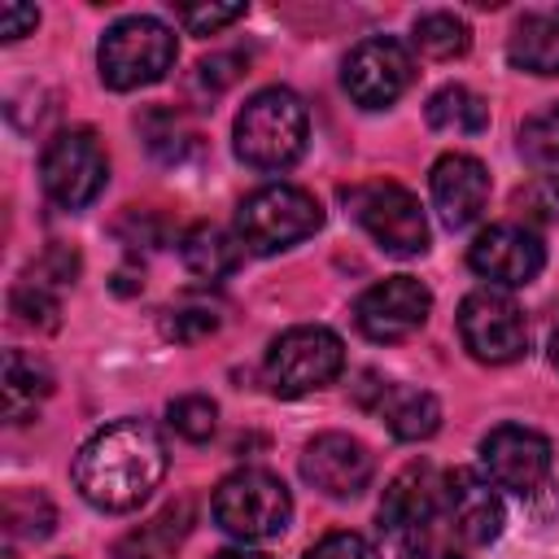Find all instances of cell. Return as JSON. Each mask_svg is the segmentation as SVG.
<instances>
[{"mask_svg":"<svg viewBox=\"0 0 559 559\" xmlns=\"http://www.w3.org/2000/svg\"><path fill=\"white\" fill-rule=\"evenodd\" d=\"M306 559H380V555H376V546H371L362 533L336 528V533L319 537V542L306 550Z\"/></svg>","mask_w":559,"mask_h":559,"instance_id":"obj_32","label":"cell"},{"mask_svg":"<svg viewBox=\"0 0 559 559\" xmlns=\"http://www.w3.org/2000/svg\"><path fill=\"white\" fill-rule=\"evenodd\" d=\"M467 542L445 524V515H432L402 533V559H467Z\"/></svg>","mask_w":559,"mask_h":559,"instance_id":"obj_25","label":"cell"},{"mask_svg":"<svg viewBox=\"0 0 559 559\" xmlns=\"http://www.w3.org/2000/svg\"><path fill=\"white\" fill-rule=\"evenodd\" d=\"M411 44L432 57V61H450V57H463L467 44H472V31L459 13H445V9H432V13H419L415 17V31H411Z\"/></svg>","mask_w":559,"mask_h":559,"instance_id":"obj_24","label":"cell"},{"mask_svg":"<svg viewBox=\"0 0 559 559\" xmlns=\"http://www.w3.org/2000/svg\"><path fill=\"white\" fill-rule=\"evenodd\" d=\"M376 459L349 432H319L301 450V476L328 498H358L371 485Z\"/></svg>","mask_w":559,"mask_h":559,"instance_id":"obj_14","label":"cell"},{"mask_svg":"<svg viewBox=\"0 0 559 559\" xmlns=\"http://www.w3.org/2000/svg\"><path fill=\"white\" fill-rule=\"evenodd\" d=\"M459 336H463V349L476 362L502 367V362L524 358V349H528V319L515 306V297H507L502 288H476L459 306Z\"/></svg>","mask_w":559,"mask_h":559,"instance_id":"obj_9","label":"cell"},{"mask_svg":"<svg viewBox=\"0 0 559 559\" xmlns=\"http://www.w3.org/2000/svg\"><path fill=\"white\" fill-rule=\"evenodd\" d=\"M183 533H188V502L166 507V511H162L157 520H148L144 528L127 533V537L114 546V559H166V555L179 546Z\"/></svg>","mask_w":559,"mask_h":559,"instance_id":"obj_23","label":"cell"},{"mask_svg":"<svg viewBox=\"0 0 559 559\" xmlns=\"http://www.w3.org/2000/svg\"><path fill=\"white\" fill-rule=\"evenodd\" d=\"M550 362L559 367V319H555V328H550Z\"/></svg>","mask_w":559,"mask_h":559,"instance_id":"obj_37","label":"cell"},{"mask_svg":"<svg viewBox=\"0 0 559 559\" xmlns=\"http://www.w3.org/2000/svg\"><path fill=\"white\" fill-rule=\"evenodd\" d=\"M293 515V498L288 485L266 472V467H245L231 472L218 489H214V524L240 542H266L280 537L288 528Z\"/></svg>","mask_w":559,"mask_h":559,"instance_id":"obj_5","label":"cell"},{"mask_svg":"<svg viewBox=\"0 0 559 559\" xmlns=\"http://www.w3.org/2000/svg\"><path fill=\"white\" fill-rule=\"evenodd\" d=\"M109 157L92 127L57 131L39 153V183L61 210H83L105 192Z\"/></svg>","mask_w":559,"mask_h":559,"instance_id":"obj_7","label":"cell"},{"mask_svg":"<svg viewBox=\"0 0 559 559\" xmlns=\"http://www.w3.org/2000/svg\"><path fill=\"white\" fill-rule=\"evenodd\" d=\"M39 26V9L35 4H17V0H9V4H0V39H22V35H31Z\"/></svg>","mask_w":559,"mask_h":559,"instance_id":"obj_33","label":"cell"},{"mask_svg":"<svg viewBox=\"0 0 559 559\" xmlns=\"http://www.w3.org/2000/svg\"><path fill=\"white\" fill-rule=\"evenodd\" d=\"M236 66H245V61H240L236 52L210 57V61H201V66H197V83H205V87H210V96H218V92H223V87H227V83H231V79L240 74Z\"/></svg>","mask_w":559,"mask_h":559,"instance_id":"obj_34","label":"cell"},{"mask_svg":"<svg viewBox=\"0 0 559 559\" xmlns=\"http://www.w3.org/2000/svg\"><path fill=\"white\" fill-rule=\"evenodd\" d=\"M345 205L354 214V223L384 249L397 258H415L428 249V218L419 210V201L389 179H367L345 188Z\"/></svg>","mask_w":559,"mask_h":559,"instance_id":"obj_8","label":"cell"},{"mask_svg":"<svg viewBox=\"0 0 559 559\" xmlns=\"http://www.w3.org/2000/svg\"><path fill=\"white\" fill-rule=\"evenodd\" d=\"M175 17L188 35H214L236 17H245V4H175Z\"/></svg>","mask_w":559,"mask_h":559,"instance_id":"obj_29","label":"cell"},{"mask_svg":"<svg viewBox=\"0 0 559 559\" xmlns=\"http://www.w3.org/2000/svg\"><path fill=\"white\" fill-rule=\"evenodd\" d=\"M9 306H13V314H17V323H26V328H35V332H52L61 319V306H57V297H52V288L48 284H39V280H22L17 288H13V297H9Z\"/></svg>","mask_w":559,"mask_h":559,"instance_id":"obj_28","label":"cell"},{"mask_svg":"<svg viewBox=\"0 0 559 559\" xmlns=\"http://www.w3.org/2000/svg\"><path fill=\"white\" fill-rule=\"evenodd\" d=\"M345 367V345L332 328H319V323H301V328H288L271 341L266 349V384L275 397H301V393H314L323 384H332Z\"/></svg>","mask_w":559,"mask_h":559,"instance_id":"obj_6","label":"cell"},{"mask_svg":"<svg viewBox=\"0 0 559 559\" xmlns=\"http://www.w3.org/2000/svg\"><path fill=\"white\" fill-rule=\"evenodd\" d=\"M48 393H52L48 367H39L35 358L9 349V354H4V415H9L13 424H26V419L39 411V402H44Z\"/></svg>","mask_w":559,"mask_h":559,"instance_id":"obj_21","label":"cell"},{"mask_svg":"<svg viewBox=\"0 0 559 559\" xmlns=\"http://www.w3.org/2000/svg\"><path fill=\"white\" fill-rule=\"evenodd\" d=\"M214 559H271V555H262V550H218Z\"/></svg>","mask_w":559,"mask_h":559,"instance_id":"obj_36","label":"cell"},{"mask_svg":"<svg viewBox=\"0 0 559 559\" xmlns=\"http://www.w3.org/2000/svg\"><path fill=\"white\" fill-rule=\"evenodd\" d=\"M520 144H524L533 157H542V162H559V105H550L546 114L528 118Z\"/></svg>","mask_w":559,"mask_h":559,"instance_id":"obj_30","label":"cell"},{"mask_svg":"<svg viewBox=\"0 0 559 559\" xmlns=\"http://www.w3.org/2000/svg\"><path fill=\"white\" fill-rule=\"evenodd\" d=\"M428 310H432V293L415 275H389L354 301V323L367 341L393 345L415 336L428 323Z\"/></svg>","mask_w":559,"mask_h":559,"instance_id":"obj_11","label":"cell"},{"mask_svg":"<svg viewBox=\"0 0 559 559\" xmlns=\"http://www.w3.org/2000/svg\"><path fill=\"white\" fill-rule=\"evenodd\" d=\"M507 57L528 74H559V4L524 13L507 39Z\"/></svg>","mask_w":559,"mask_h":559,"instance_id":"obj_19","label":"cell"},{"mask_svg":"<svg viewBox=\"0 0 559 559\" xmlns=\"http://www.w3.org/2000/svg\"><path fill=\"white\" fill-rule=\"evenodd\" d=\"M166 419L183 441H210L218 428V406L205 393H183L166 406Z\"/></svg>","mask_w":559,"mask_h":559,"instance_id":"obj_27","label":"cell"},{"mask_svg":"<svg viewBox=\"0 0 559 559\" xmlns=\"http://www.w3.org/2000/svg\"><path fill=\"white\" fill-rule=\"evenodd\" d=\"M323 227V205L297 183H266L236 210V236L253 253H280Z\"/></svg>","mask_w":559,"mask_h":559,"instance_id":"obj_3","label":"cell"},{"mask_svg":"<svg viewBox=\"0 0 559 559\" xmlns=\"http://www.w3.org/2000/svg\"><path fill=\"white\" fill-rule=\"evenodd\" d=\"M480 467L493 489L533 493L550 476V441L524 424H498L480 441Z\"/></svg>","mask_w":559,"mask_h":559,"instance_id":"obj_12","label":"cell"},{"mask_svg":"<svg viewBox=\"0 0 559 559\" xmlns=\"http://www.w3.org/2000/svg\"><path fill=\"white\" fill-rule=\"evenodd\" d=\"M166 476V441L144 419L96 428L74 454V489L96 511H135Z\"/></svg>","mask_w":559,"mask_h":559,"instance_id":"obj_1","label":"cell"},{"mask_svg":"<svg viewBox=\"0 0 559 559\" xmlns=\"http://www.w3.org/2000/svg\"><path fill=\"white\" fill-rule=\"evenodd\" d=\"M306 105L288 87H262L253 92L231 127L236 157L253 170H288L306 153Z\"/></svg>","mask_w":559,"mask_h":559,"instance_id":"obj_2","label":"cell"},{"mask_svg":"<svg viewBox=\"0 0 559 559\" xmlns=\"http://www.w3.org/2000/svg\"><path fill=\"white\" fill-rule=\"evenodd\" d=\"M389 432L397 441H424L441 428V402L424 389H406V384H389V380H376V402H371Z\"/></svg>","mask_w":559,"mask_h":559,"instance_id":"obj_18","label":"cell"},{"mask_svg":"<svg viewBox=\"0 0 559 559\" xmlns=\"http://www.w3.org/2000/svg\"><path fill=\"white\" fill-rule=\"evenodd\" d=\"M428 192H432V205L445 227H467L489 205V170L472 153H445L432 162Z\"/></svg>","mask_w":559,"mask_h":559,"instance_id":"obj_16","label":"cell"},{"mask_svg":"<svg viewBox=\"0 0 559 559\" xmlns=\"http://www.w3.org/2000/svg\"><path fill=\"white\" fill-rule=\"evenodd\" d=\"M467 266L498 284V288H524L542 275L546 266V249L542 240L520 227V223H493L485 231H476V240L467 245Z\"/></svg>","mask_w":559,"mask_h":559,"instance_id":"obj_13","label":"cell"},{"mask_svg":"<svg viewBox=\"0 0 559 559\" xmlns=\"http://www.w3.org/2000/svg\"><path fill=\"white\" fill-rule=\"evenodd\" d=\"M411 79H415V61H411L406 44H397L389 35H371V39L354 44L341 66V83H345L349 100L362 109H389L411 87Z\"/></svg>","mask_w":559,"mask_h":559,"instance_id":"obj_10","label":"cell"},{"mask_svg":"<svg viewBox=\"0 0 559 559\" xmlns=\"http://www.w3.org/2000/svg\"><path fill=\"white\" fill-rule=\"evenodd\" d=\"M74 275H79V258L70 249H48V258L31 271V280H39V284H70Z\"/></svg>","mask_w":559,"mask_h":559,"instance_id":"obj_35","label":"cell"},{"mask_svg":"<svg viewBox=\"0 0 559 559\" xmlns=\"http://www.w3.org/2000/svg\"><path fill=\"white\" fill-rule=\"evenodd\" d=\"M441 515H445V524H450L467 546H489V542L502 533V524H507V511H502L498 489L489 485V476H480V472H472V467L445 472Z\"/></svg>","mask_w":559,"mask_h":559,"instance_id":"obj_15","label":"cell"},{"mask_svg":"<svg viewBox=\"0 0 559 559\" xmlns=\"http://www.w3.org/2000/svg\"><path fill=\"white\" fill-rule=\"evenodd\" d=\"M162 328L175 341H197V336H210L218 328V314L210 306H179V310H166Z\"/></svg>","mask_w":559,"mask_h":559,"instance_id":"obj_31","label":"cell"},{"mask_svg":"<svg viewBox=\"0 0 559 559\" xmlns=\"http://www.w3.org/2000/svg\"><path fill=\"white\" fill-rule=\"evenodd\" d=\"M179 258L197 280H223L245 262V245L240 236H231L227 227L214 223H197L192 231H183L179 240Z\"/></svg>","mask_w":559,"mask_h":559,"instance_id":"obj_20","label":"cell"},{"mask_svg":"<svg viewBox=\"0 0 559 559\" xmlns=\"http://www.w3.org/2000/svg\"><path fill=\"white\" fill-rule=\"evenodd\" d=\"M170 66H175V35L157 17H122L100 35L96 70H100V83L114 92L148 87L166 79Z\"/></svg>","mask_w":559,"mask_h":559,"instance_id":"obj_4","label":"cell"},{"mask_svg":"<svg viewBox=\"0 0 559 559\" xmlns=\"http://www.w3.org/2000/svg\"><path fill=\"white\" fill-rule=\"evenodd\" d=\"M441 489H445V476L432 463H406L380 498V528L402 537L406 528L441 515Z\"/></svg>","mask_w":559,"mask_h":559,"instance_id":"obj_17","label":"cell"},{"mask_svg":"<svg viewBox=\"0 0 559 559\" xmlns=\"http://www.w3.org/2000/svg\"><path fill=\"white\" fill-rule=\"evenodd\" d=\"M428 127L432 131H454V135H480L489 127V105L472 87L445 83L441 92L428 96Z\"/></svg>","mask_w":559,"mask_h":559,"instance_id":"obj_22","label":"cell"},{"mask_svg":"<svg viewBox=\"0 0 559 559\" xmlns=\"http://www.w3.org/2000/svg\"><path fill=\"white\" fill-rule=\"evenodd\" d=\"M4 524L13 537H48L52 524H57V511L52 502L39 493V489H22V493H9L4 498Z\"/></svg>","mask_w":559,"mask_h":559,"instance_id":"obj_26","label":"cell"}]
</instances>
